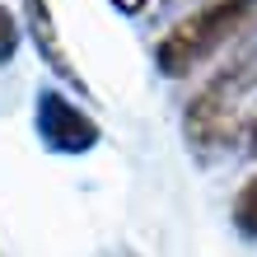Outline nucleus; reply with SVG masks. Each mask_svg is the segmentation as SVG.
I'll return each instance as SVG.
<instances>
[{"mask_svg": "<svg viewBox=\"0 0 257 257\" xmlns=\"http://www.w3.org/2000/svg\"><path fill=\"white\" fill-rule=\"evenodd\" d=\"M252 89H257V38L248 47H238V56H229L206 80L201 94L187 103L183 131L196 155H220V150L238 145V136H243V94H252Z\"/></svg>", "mask_w": 257, "mask_h": 257, "instance_id": "obj_1", "label": "nucleus"}, {"mask_svg": "<svg viewBox=\"0 0 257 257\" xmlns=\"http://www.w3.org/2000/svg\"><path fill=\"white\" fill-rule=\"evenodd\" d=\"M257 19V0H206L196 5L187 19H178L155 47V66L169 80H183L196 66H206L215 52H224L229 42L252 28Z\"/></svg>", "mask_w": 257, "mask_h": 257, "instance_id": "obj_2", "label": "nucleus"}, {"mask_svg": "<svg viewBox=\"0 0 257 257\" xmlns=\"http://www.w3.org/2000/svg\"><path fill=\"white\" fill-rule=\"evenodd\" d=\"M33 131L38 141L56 150V155H84V150L98 145V122L89 117L80 103H70L66 94H56V89H42L38 94V108H33Z\"/></svg>", "mask_w": 257, "mask_h": 257, "instance_id": "obj_3", "label": "nucleus"}, {"mask_svg": "<svg viewBox=\"0 0 257 257\" xmlns=\"http://www.w3.org/2000/svg\"><path fill=\"white\" fill-rule=\"evenodd\" d=\"M24 28H28V42L38 47V56L47 61L61 80L75 89V94H89V84L80 80V70H75V61L66 56V42L61 33H56V19H52V0H24Z\"/></svg>", "mask_w": 257, "mask_h": 257, "instance_id": "obj_4", "label": "nucleus"}, {"mask_svg": "<svg viewBox=\"0 0 257 257\" xmlns=\"http://www.w3.org/2000/svg\"><path fill=\"white\" fill-rule=\"evenodd\" d=\"M234 229L248 234V238H257V173H252L248 183L238 187V196H234Z\"/></svg>", "mask_w": 257, "mask_h": 257, "instance_id": "obj_5", "label": "nucleus"}, {"mask_svg": "<svg viewBox=\"0 0 257 257\" xmlns=\"http://www.w3.org/2000/svg\"><path fill=\"white\" fill-rule=\"evenodd\" d=\"M19 38H24V24L14 19V10L0 5V66L14 61V52H19Z\"/></svg>", "mask_w": 257, "mask_h": 257, "instance_id": "obj_6", "label": "nucleus"}, {"mask_svg": "<svg viewBox=\"0 0 257 257\" xmlns=\"http://www.w3.org/2000/svg\"><path fill=\"white\" fill-rule=\"evenodd\" d=\"M238 145H243V155H257V103H252V112H243V136H238Z\"/></svg>", "mask_w": 257, "mask_h": 257, "instance_id": "obj_7", "label": "nucleus"}, {"mask_svg": "<svg viewBox=\"0 0 257 257\" xmlns=\"http://www.w3.org/2000/svg\"><path fill=\"white\" fill-rule=\"evenodd\" d=\"M112 5H117V10H126V14H131V10H145V5H150V0H112Z\"/></svg>", "mask_w": 257, "mask_h": 257, "instance_id": "obj_8", "label": "nucleus"}]
</instances>
